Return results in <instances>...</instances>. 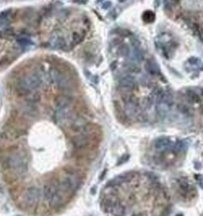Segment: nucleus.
Masks as SVG:
<instances>
[{"label":"nucleus","mask_w":203,"mask_h":216,"mask_svg":"<svg viewBox=\"0 0 203 216\" xmlns=\"http://www.w3.org/2000/svg\"><path fill=\"white\" fill-rule=\"evenodd\" d=\"M3 166L7 169H11L17 177L26 174L28 165L27 155L23 151H15L3 159Z\"/></svg>","instance_id":"obj_1"},{"label":"nucleus","mask_w":203,"mask_h":216,"mask_svg":"<svg viewBox=\"0 0 203 216\" xmlns=\"http://www.w3.org/2000/svg\"><path fill=\"white\" fill-rule=\"evenodd\" d=\"M40 198V190L38 187H29L24 194V201L28 207H33Z\"/></svg>","instance_id":"obj_2"},{"label":"nucleus","mask_w":203,"mask_h":216,"mask_svg":"<svg viewBox=\"0 0 203 216\" xmlns=\"http://www.w3.org/2000/svg\"><path fill=\"white\" fill-rule=\"evenodd\" d=\"M24 79H25L26 85L31 90L39 88L41 86V83H43L41 76L39 73H37V71H33V73H29L26 77H24Z\"/></svg>","instance_id":"obj_3"},{"label":"nucleus","mask_w":203,"mask_h":216,"mask_svg":"<svg viewBox=\"0 0 203 216\" xmlns=\"http://www.w3.org/2000/svg\"><path fill=\"white\" fill-rule=\"evenodd\" d=\"M89 143H90L89 137L85 134H79L71 138V144L77 149L86 148L89 145Z\"/></svg>","instance_id":"obj_4"},{"label":"nucleus","mask_w":203,"mask_h":216,"mask_svg":"<svg viewBox=\"0 0 203 216\" xmlns=\"http://www.w3.org/2000/svg\"><path fill=\"white\" fill-rule=\"evenodd\" d=\"M119 87L122 89H124L125 91H131L134 90L136 87V82L135 77L132 75H126L122 77L121 80H119Z\"/></svg>","instance_id":"obj_5"},{"label":"nucleus","mask_w":203,"mask_h":216,"mask_svg":"<svg viewBox=\"0 0 203 216\" xmlns=\"http://www.w3.org/2000/svg\"><path fill=\"white\" fill-rule=\"evenodd\" d=\"M15 90H16V93L19 96H29L32 92L31 89L26 85L24 78H21V79L18 80L15 87Z\"/></svg>","instance_id":"obj_6"},{"label":"nucleus","mask_w":203,"mask_h":216,"mask_svg":"<svg viewBox=\"0 0 203 216\" xmlns=\"http://www.w3.org/2000/svg\"><path fill=\"white\" fill-rule=\"evenodd\" d=\"M59 192V189H58V186H57V183H54V182H49L47 183L44 188H43V195L46 198V200H48L49 198L56 195L57 193Z\"/></svg>","instance_id":"obj_7"},{"label":"nucleus","mask_w":203,"mask_h":216,"mask_svg":"<svg viewBox=\"0 0 203 216\" xmlns=\"http://www.w3.org/2000/svg\"><path fill=\"white\" fill-rule=\"evenodd\" d=\"M70 112L68 111V108L64 109H57L55 114H54V119L57 123H62L65 122L70 118Z\"/></svg>","instance_id":"obj_8"},{"label":"nucleus","mask_w":203,"mask_h":216,"mask_svg":"<svg viewBox=\"0 0 203 216\" xmlns=\"http://www.w3.org/2000/svg\"><path fill=\"white\" fill-rule=\"evenodd\" d=\"M171 145L170 140L168 137H160L154 143V147L158 151H166Z\"/></svg>","instance_id":"obj_9"},{"label":"nucleus","mask_w":203,"mask_h":216,"mask_svg":"<svg viewBox=\"0 0 203 216\" xmlns=\"http://www.w3.org/2000/svg\"><path fill=\"white\" fill-rule=\"evenodd\" d=\"M71 98L69 96H58L56 99L55 103L57 109H64V108H68L69 105L71 104Z\"/></svg>","instance_id":"obj_10"},{"label":"nucleus","mask_w":203,"mask_h":216,"mask_svg":"<svg viewBox=\"0 0 203 216\" xmlns=\"http://www.w3.org/2000/svg\"><path fill=\"white\" fill-rule=\"evenodd\" d=\"M145 69L147 73H149L151 75H157L160 73V69L158 67V64L152 59H149L146 61L145 64Z\"/></svg>","instance_id":"obj_11"},{"label":"nucleus","mask_w":203,"mask_h":216,"mask_svg":"<svg viewBox=\"0 0 203 216\" xmlns=\"http://www.w3.org/2000/svg\"><path fill=\"white\" fill-rule=\"evenodd\" d=\"M59 192L57 193L56 195H54L51 198H49L48 200H47L49 203V205L53 209H58L63 205V198H62V195L59 194Z\"/></svg>","instance_id":"obj_12"},{"label":"nucleus","mask_w":203,"mask_h":216,"mask_svg":"<svg viewBox=\"0 0 203 216\" xmlns=\"http://www.w3.org/2000/svg\"><path fill=\"white\" fill-rule=\"evenodd\" d=\"M23 111L25 112V114L26 116L30 117V118H34L36 115H37V113H38L37 107H36V105L34 104H32V103L26 104L25 106H24Z\"/></svg>","instance_id":"obj_13"},{"label":"nucleus","mask_w":203,"mask_h":216,"mask_svg":"<svg viewBox=\"0 0 203 216\" xmlns=\"http://www.w3.org/2000/svg\"><path fill=\"white\" fill-rule=\"evenodd\" d=\"M50 43L53 48H57V49H65V47H66V41L61 37L52 39Z\"/></svg>","instance_id":"obj_14"},{"label":"nucleus","mask_w":203,"mask_h":216,"mask_svg":"<svg viewBox=\"0 0 203 216\" xmlns=\"http://www.w3.org/2000/svg\"><path fill=\"white\" fill-rule=\"evenodd\" d=\"M114 216H123L125 213V208L119 203H116L114 206L112 207L111 212H110Z\"/></svg>","instance_id":"obj_15"},{"label":"nucleus","mask_w":203,"mask_h":216,"mask_svg":"<svg viewBox=\"0 0 203 216\" xmlns=\"http://www.w3.org/2000/svg\"><path fill=\"white\" fill-rule=\"evenodd\" d=\"M10 10H6L0 13V27L7 26L10 24Z\"/></svg>","instance_id":"obj_16"},{"label":"nucleus","mask_w":203,"mask_h":216,"mask_svg":"<svg viewBox=\"0 0 203 216\" xmlns=\"http://www.w3.org/2000/svg\"><path fill=\"white\" fill-rule=\"evenodd\" d=\"M186 96L188 100L191 101V103H199L200 101V98H199V95L196 93V91L195 90H192V89H188L186 91Z\"/></svg>","instance_id":"obj_17"},{"label":"nucleus","mask_w":203,"mask_h":216,"mask_svg":"<svg viewBox=\"0 0 203 216\" xmlns=\"http://www.w3.org/2000/svg\"><path fill=\"white\" fill-rule=\"evenodd\" d=\"M143 21L146 23H152L155 20V14L152 10H146L142 15Z\"/></svg>","instance_id":"obj_18"},{"label":"nucleus","mask_w":203,"mask_h":216,"mask_svg":"<svg viewBox=\"0 0 203 216\" xmlns=\"http://www.w3.org/2000/svg\"><path fill=\"white\" fill-rule=\"evenodd\" d=\"M133 57L135 61L140 62L143 60V58H144V55H143L142 51L139 49V48H135V50L133 52Z\"/></svg>","instance_id":"obj_19"},{"label":"nucleus","mask_w":203,"mask_h":216,"mask_svg":"<svg viewBox=\"0 0 203 216\" xmlns=\"http://www.w3.org/2000/svg\"><path fill=\"white\" fill-rule=\"evenodd\" d=\"M119 55L122 57H128L130 55V48L127 44H121L118 48Z\"/></svg>","instance_id":"obj_20"},{"label":"nucleus","mask_w":203,"mask_h":216,"mask_svg":"<svg viewBox=\"0 0 203 216\" xmlns=\"http://www.w3.org/2000/svg\"><path fill=\"white\" fill-rule=\"evenodd\" d=\"M126 69L130 71V73H140V67L138 65H136L135 63H129L126 65Z\"/></svg>","instance_id":"obj_21"},{"label":"nucleus","mask_w":203,"mask_h":216,"mask_svg":"<svg viewBox=\"0 0 203 216\" xmlns=\"http://www.w3.org/2000/svg\"><path fill=\"white\" fill-rule=\"evenodd\" d=\"M84 38H85L84 34H82L80 32H74L73 34V43H74L75 44H78L81 41H83Z\"/></svg>","instance_id":"obj_22"},{"label":"nucleus","mask_w":203,"mask_h":216,"mask_svg":"<svg viewBox=\"0 0 203 216\" xmlns=\"http://www.w3.org/2000/svg\"><path fill=\"white\" fill-rule=\"evenodd\" d=\"M17 43H18V44H19L20 46H22V47H27V46H30V45L33 44V43L30 40H28L27 38H24V37L18 39Z\"/></svg>","instance_id":"obj_23"},{"label":"nucleus","mask_w":203,"mask_h":216,"mask_svg":"<svg viewBox=\"0 0 203 216\" xmlns=\"http://www.w3.org/2000/svg\"><path fill=\"white\" fill-rule=\"evenodd\" d=\"M184 148H185V147H184V143L182 142V141H178L175 144V146L173 147V151H175L176 153H180L183 151Z\"/></svg>","instance_id":"obj_24"},{"label":"nucleus","mask_w":203,"mask_h":216,"mask_svg":"<svg viewBox=\"0 0 203 216\" xmlns=\"http://www.w3.org/2000/svg\"><path fill=\"white\" fill-rule=\"evenodd\" d=\"M178 110L180 111L181 113L184 114V115H188L190 113V109L189 107L185 104H179L178 105Z\"/></svg>","instance_id":"obj_25"},{"label":"nucleus","mask_w":203,"mask_h":216,"mask_svg":"<svg viewBox=\"0 0 203 216\" xmlns=\"http://www.w3.org/2000/svg\"><path fill=\"white\" fill-rule=\"evenodd\" d=\"M129 157L130 156L128 155V154H125V155H123L122 157H121L119 158V160L118 161V165H122V164H124V163H126V162L129 160Z\"/></svg>","instance_id":"obj_26"},{"label":"nucleus","mask_w":203,"mask_h":216,"mask_svg":"<svg viewBox=\"0 0 203 216\" xmlns=\"http://www.w3.org/2000/svg\"><path fill=\"white\" fill-rule=\"evenodd\" d=\"M117 33L118 35H121V36H129L131 33L129 30H127V29H118L117 30Z\"/></svg>","instance_id":"obj_27"},{"label":"nucleus","mask_w":203,"mask_h":216,"mask_svg":"<svg viewBox=\"0 0 203 216\" xmlns=\"http://www.w3.org/2000/svg\"><path fill=\"white\" fill-rule=\"evenodd\" d=\"M195 178H196V181H198L199 186L203 189V176H202V175H196Z\"/></svg>","instance_id":"obj_28"},{"label":"nucleus","mask_w":203,"mask_h":216,"mask_svg":"<svg viewBox=\"0 0 203 216\" xmlns=\"http://www.w3.org/2000/svg\"><path fill=\"white\" fill-rule=\"evenodd\" d=\"M188 62H189V64H191V65H196V63H199V59L198 57H190V58L188 59Z\"/></svg>","instance_id":"obj_29"},{"label":"nucleus","mask_w":203,"mask_h":216,"mask_svg":"<svg viewBox=\"0 0 203 216\" xmlns=\"http://www.w3.org/2000/svg\"><path fill=\"white\" fill-rule=\"evenodd\" d=\"M132 44L134 45L135 48H138L139 45H140V43H139V40H136V39H133L132 40Z\"/></svg>","instance_id":"obj_30"},{"label":"nucleus","mask_w":203,"mask_h":216,"mask_svg":"<svg viewBox=\"0 0 203 216\" xmlns=\"http://www.w3.org/2000/svg\"><path fill=\"white\" fill-rule=\"evenodd\" d=\"M111 7V2L110 1H106L103 4V6H102V8H103L104 10H107V9H109Z\"/></svg>","instance_id":"obj_31"},{"label":"nucleus","mask_w":203,"mask_h":216,"mask_svg":"<svg viewBox=\"0 0 203 216\" xmlns=\"http://www.w3.org/2000/svg\"><path fill=\"white\" fill-rule=\"evenodd\" d=\"M74 3H78V4H86L88 2V0H73Z\"/></svg>","instance_id":"obj_32"},{"label":"nucleus","mask_w":203,"mask_h":216,"mask_svg":"<svg viewBox=\"0 0 203 216\" xmlns=\"http://www.w3.org/2000/svg\"><path fill=\"white\" fill-rule=\"evenodd\" d=\"M199 39H200V40L203 43V29L199 31Z\"/></svg>","instance_id":"obj_33"},{"label":"nucleus","mask_w":203,"mask_h":216,"mask_svg":"<svg viewBox=\"0 0 203 216\" xmlns=\"http://www.w3.org/2000/svg\"><path fill=\"white\" fill-rule=\"evenodd\" d=\"M105 173H106V170H104V172H103V174H102V176L100 177V179H102L104 177V175H105Z\"/></svg>","instance_id":"obj_34"},{"label":"nucleus","mask_w":203,"mask_h":216,"mask_svg":"<svg viewBox=\"0 0 203 216\" xmlns=\"http://www.w3.org/2000/svg\"><path fill=\"white\" fill-rule=\"evenodd\" d=\"M201 112H202V113H203V105H202V106H201Z\"/></svg>","instance_id":"obj_35"},{"label":"nucleus","mask_w":203,"mask_h":216,"mask_svg":"<svg viewBox=\"0 0 203 216\" xmlns=\"http://www.w3.org/2000/svg\"><path fill=\"white\" fill-rule=\"evenodd\" d=\"M177 216H182V214H178Z\"/></svg>","instance_id":"obj_36"},{"label":"nucleus","mask_w":203,"mask_h":216,"mask_svg":"<svg viewBox=\"0 0 203 216\" xmlns=\"http://www.w3.org/2000/svg\"><path fill=\"white\" fill-rule=\"evenodd\" d=\"M119 1H121V2H122V1H124V0H119Z\"/></svg>","instance_id":"obj_37"},{"label":"nucleus","mask_w":203,"mask_h":216,"mask_svg":"<svg viewBox=\"0 0 203 216\" xmlns=\"http://www.w3.org/2000/svg\"><path fill=\"white\" fill-rule=\"evenodd\" d=\"M98 1H101V0H98Z\"/></svg>","instance_id":"obj_38"}]
</instances>
